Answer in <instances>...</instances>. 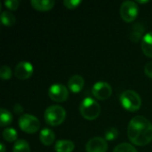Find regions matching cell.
I'll use <instances>...</instances> for the list:
<instances>
[{
  "label": "cell",
  "instance_id": "1",
  "mask_svg": "<svg viewBox=\"0 0 152 152\" xmlns=\"http://www.w3.org/2000/svg\"><path fill=\"white\" fill-rule=\"evenodd\" d=\"M127 135L134 144L145 146L152 141V124L142 116H135L129 122Z\"/></svg>",
  "mask_w": 152,
  "mask_h": 152
},
{
  "label": "cell",
  "instance_id": "2",
  "mask_svg": "<svg viewBox=\"0 0 152 152\" xmlns=\"http://www.w3.org/2000/svg\"><path fill=\"white\" fill-rule=\"evenodd\" d=\"M79 111L83 118L87 120L96 119L101 113L100 104L93 98H85L79 106Z\"/></svg>",
  "mask_w": 152,
  "mask_h": 152
},
{
  "label": "cell",
  "instance_id": "3",
  "mask_svg": "<svg viewBox=\"0 0 152 152\" xmlns=\"http://www.w3.org/2000/svg\"><path fill=\"white\" fill-rule=\"evenodd\" d=\"M45 121L53 126H56L63 123L66 118V110L60 105L49 106L44 114Z\"/></svg>",
  "mask_w": 152,
  "mask_h": 152
},
{
  "label": "cell",
  "instance_id": "4",
  "mask_svg": "<svg viewBox=\"0 0 152 152\" xmlns=\"http://www.w3.org/2000/svg\"><path fill=\"white\" fill-rule=\"evenodd\" d=\"M120 103L124 109L134 112L140 110L142 106V99L135 91L126 90L124 91L120 95Z\"/></svg>",
  "mask_w": 152,
  "mask_h": 152
},
{
  "label": "cell",
  "instance_id": "5",
  "mask_svg": "<svg viewBox=\"0 0 152 152\" xmlns=\"http://www.w3.org/2000/svg\"><path fill=\"white\" fill-rule=\"evenodd\" d=\"M20 128L28 134H35L40 128V121L31 114H23L19 118Z\"/></svg>",
  "mask_w": 152,
  "mask_h": 152
},
{
  "label": "cell",
  "instance_id": "6",
  "mask_svg": "<svg viewBox=\"0 0 152 152\" xmlns=\"http://www.w3.org/2000/svg\"><path fill=\"white\" fill-rule=\"evenodd\" d=\"M139 12V8L134 1H125L120 6V16L126 22L134 21Z\"/></svg>",
  "mask_w": 152,
  "mask_h": 152
},
{
  "label": "cell",
  "instance_id": "7",
  "mask_svg": "<svg viewBox=\"0 0 152 152\" xmlns=\"http://www.w3.org/2000/svg\"><path fill=\"white\" fill-rule=\"evenodd\" d=\"M48 95L53 102H63L69 97V90L62 84H53L48 89Z\"/></svg>",
  "mask_w": 152,
  "mask_h": 152
},
{
  "label": "cell",
  "instance_id": "8",
  "mask_svg": "<svg viewBox=\"0 0 152 152\" xmlns=\"http://www.w3.org/2000/svg\"><path fill=\"white\" fill-rule=\"evenodd\" d=\"M112 94V87L107 82L100 81L94 85L93 86V94L94 96L101 101L107 100L110 97Z\"/></svg>",
  "mask_w": 152,
  "mask_h": 152
},
{
  "label": "cell",
  "instance_id": "9",
  "mask_svg": "<svg viewBox=\"0 0 152 152\" xmlns=\"http://www.w3.org/2000/svg\"><path fill=\"white\" fill-rule=\"evenodd\" d=\"M34 71L33 65L28 61H20L14 69V76L20 80H26L29 78Z\"/></svg>",
  "mask_w": 152,
  "mask_h": 152
},
{
  "label": "cell",
  "instance_id": "10",
  "mask_svg": "<svg viewBox=\"0 0 152 152\" xmlns=\"http://www.w3.org/2000/svg\"><path fill=\"white\" fill-rule=\"evenodd\" d=\"M107 150V141L102 137H94L90 139L86 145V152H106Z\"/></svg>",
  "mask_w": 152,
  "mask_h": 152
},
{
  "label": "cell",
  "instance_id": "11",
  "mask_svg": "<svg viewBox=\"0 0 152 152\" xmlns=\"http://www.w3.org/2000/svg\"><path fill=\"white\" fill-rule=\"evenodd\" d=\"M84 86H85V79L80 75H74V76H72L69 78V82H68L69 89L72 93H74V94L79 93L83 89Z\"/></svg>",
  "mask_w": 152,
  "mask_h": 152
},
{
  "label": "cell",
  "instance_id": "12",
  "mask_svg": "<svg viewBox=\"0 0 152 152\" xmlns=\"http://www.w3.org/2000/svg\"><path fill=\"white\" fill-rule=\"evenodd\" d=\"M145 31V27L142 23L141 22H135L133 26H132V29L130 32V40L134 43H137L139 42Z\"/></svg>",
  "mask_w": 152,
  "mask_h": 152
},
{
  "label": "cell",
  "instance_id": "13",
  "mask_svg": "<svg viewBox=\"0 0 152 152\" xmlns=\"http://www.w3.org/2000/svg\"><path fill=\"white\" fill-rule=\"evenodd\" d=\"M39 138H40V142L44 145L49 146V145H51V144H53L54 142L55 134H54V132L52 129L45 127L40 131Z\"/></svg>",
  "mask_w": 152,
  "mask_h": 152
},
{
  "label": "cell",
  "instance_id": "14",
  "mask_svg": "<svg viewBox=\"0 0 152 152\" xmlns=\"http://www.w3.org/2000/svg\"><path fill=\"white\" fill-rule=\"evenodd\" d=\"M141 45L143 53L147 57L152 58V32H148L143 36Z\"/></svg>",
  "mask_w": 152,
  "mask_h": 152
},
{
  "label": "cell",
  "instance_id": "15",
  "mask_svg": "<svg viewBox=\"0 0 152 152\" xmlns=\"http://www.w3.org/2000/svg\"><path fill=\"white\" fill-rule=\"evenodd\" d=\"M74 149L75 144L69 140H59L54 145V150L56 152H72Z\"/></svg>",
  "mask_w": 152,
  "mask_h": 152
},
{
  "label": "cell",
  "instance_id": "16",
  "mask_svg": "<svg viewBox=\"0 0 152 152\" xmlns=\"http://www.w3.org/2000/svg\"><path fill=\"white\" fill-rule=\"evenodd\" d=\"M54 0H31V5L38 11H49L54 6Z\"/></svg>",
  "mask_w": 152,
  "mask_h": 152
},
{
  "label": "cell",
  "instance_id": "17",
  "mask_svg": "<svg viewBox=\"0 0 152 152\" xmlns=\"http://www.w3.org/2000/svg\"><path fill=\"white\" fill-rule=\"evenodd\" d=\"M12 118H13L12 114L9 110L4 108L1 109L0 110V126H6L10 125L12 121Z\"/></svg>",
  "mask_w": 152,
  "mask_h": 152
},
{
  "label": "cell",
  "instance_id": "18",
  "mask_svg": "<svg viewBox=\"0 0 152 152\" xmlns=\"http://www.w3.org/2000/svg\"><path fill=\"white\" fill-rule=\"evenodd\" d=\"M15 16L12 12L9 11H4L1 13V21L5 26H12L15 23Z\"/></svg>",
  "mask_w": 152,
  "mask_h": 152
},
{
  "label": "cell",
  "instance_id": "19",
  "mask_svg": "<svg viewBox=\"0 0 152 152\" xmlns=\"http://www.w3.org/2000/svg\"><path fill=\"white\" fill-rule=\"evenodd\" d=\"M12 152H30L28 142L25 140L16 141L12 147Z\"/></svg>",
  "mask_w": 152,
  "mask_h": 152
},
{
  "label": "cell",
  "instance_id": "20",
  "mask_svg": "<svg viewBox=\"0 0 152 152\" xmlns=\"http://www.w3.org/2000/svg\"><path fill=\"white\" fill-rule=\"evenodd\" d=\"M17 136H18L17 131L12 127H7V128L4 129V131H3V137L8 142H16Z\"/></svg>",
  "mask_w": 152,
  "mask_h": 152
},
{
  "label": "cell",
  "instance_id": "21",
  "mask_svg": "<svg viewBox=\"0 0 152 152\" xmlns=\"http://www.w3.org/2000/svg\"><path fill=\"white\" fill-rule=\"evenodd\" d=\"M113 152H137V151L132 144L124 142L117 145L113 150Z\"/></svg>",
  "mask_w": 152,
  "mask_h": 152
},
{
  "label": "cell",
  "instance_id": "22",
  "mask_svg": "<svg viewBox=\"0 0 152 152\" xmlns=\"http://www.w3.org/2000/svg\"><path fill=\"white\" fill-rule=\"evenodd\" d=\"M12 76V71L10 67L3 65L0 69V77L2 80H9Z\"/></svg>",
  "mask_w": 152,
  "mask_h": 152
},
{
  "label": "cell",
  "instance_id": "23",
  "mask_svg": "<svg viewBox=\"0 0 152 152\" xmlns=\"http://www.w3.org/2000/svg\"><path fill=\"white\" fill-rule=\"evenodd\" d=\"M118 136V130L116 127H110L105 132V140L113 141Z\"/></svg>",
  "mask_w": 152,
  "mask_h": 152
},
{
  "label": "cell",
  "instance_id": "24",
  "mask_svg": "<svg viewBox=\"0 0 152 152\" xmlns=\"http://www.w3.org/2000/svg\"><path fill=\"white\" fill-rule=\"evenodd\" d=\"M81 4V0H64L63 4L68 9H75Z\"/></svg>",
  "mask_w": 152,
  "mask_h": 152
},
{
  "label": "cell",
  "instance_id": "25",
  "mask_svg": "<svg viewBox=\"0 0 152 152\" xmlns=\"http://www.w3.org/2000/svg\"><path fill=\"white\" fill-rule=\"evenodd\" d=\"M20 2L18 0H5L4 1V5L12 11H15L17 10V8L19 7Z\"/></svg>",
  "mask_w": 152,
  "mask_h": 152
},
{
  "label": "cell",
  "instance_id": "26",
  "mask_svg": "<svg viewBox=\"0 0 152 152\" xmlns=\"http://www.w3.org/2000/svg\"><path fill=\"white\" fill-rule=\"evenodd\" d=\"M144 72L150 78H152V61L147 62L144 67Z\"/></svg>",
  "mask_w": 152,
  "mask_h": 152
},
{
  "label": "cell",
  "instance_id": "27",
  "mask_svg": "<svg viewBox=\"0 0 152 152\" xmlns=\"http://www.w3.org/2000/svg\"><path fill=\"white\" fill-rule=\"evenodd\" d=\"M13 111H14V113H15V114H17V115H20L21 113H23L24 109H23L22 105H20V104H19V103H17V104H15V105L13 106Z\"/></svg>",
  "mask_w": 152,
  "mask_h": 152
},
{
  "label": "cell",
  "instance_id": "28",
  "mask_svg": "<svg viewBox=\"0 0 152 152\" xmlns=\"http://www.w3.org/2000/svg\"><path fill=\"white\" fill-rule=\"evenodd\" d=\"M0 152H5V146H4V144L3 143V142H1L0 143Z\"/></svg>",
  "mask_w": 152,
  "mask_h": 152
},
{
  "label": "cell",
  "instance_id": "29",
  "mask_svg": "<svg viewBox=\"0 0 152 152\" xmlns=\"http://www.w3.org/2000/svg\"><path fill=\"white\" fill-rule=\"evenodd\" d=\"M149 1L148 0H146V1H142V0H138L137 1V3H140V4H145V3H148Z\"/></svg>",
  "mask_w": 152,
  "mask_h": 152
}]
</instances>
